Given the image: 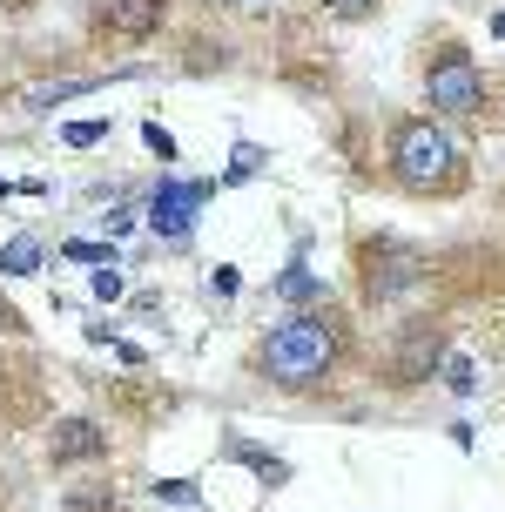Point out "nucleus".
I'll list each match as a JSON object with an SVG mask.
<instances>
[{"label":"nucleus","instance_id":"aec40b11","mask_svg":"<svg viewBox=\"0 0 505 512\" xmlns=\"http://www.w3.org/2000/svg\"><path fill=\"white\" fill-rule=\"evenodd\" d=\"M0 331H14V337L27 331V317H21V310H14V304H7V290H0Z\"/></svg>","mask_w":505,"mask_h":512},{"label":"nucleus","instance_id":"6ab92c4d","mask_svg":"<svg viewBox=\"0 0 505 512\" xmlns=\"http://www.w3.org/2000/svg\"><path fill=\"white\" fill-rule=\"evenodd\" d=\"M95 297H101V304H115V297H122V277H115V263H108V270H95Z\"/></svg>","mask_w":505,"mask_h":512},{"label":"nucleus","instance_id":"4be33fe9","mask_svg":"<svg viewBox=\"0 0 505 512\" xmlns=\"http://www.w3.org/2000/svg\"><path fill=\"white\" fill-rule=\"evenodd\" d=\"M223 7H250V0H223Z\"/></svg>","mask_w":505,"mask_h":512},{"label":"nucleus","instance_id":"20e7f679","mask_svg":"<svg viewBox=\"0 0 505 512\" xmlns=\"http://www.w3.org/2000/svg\"><path fill=\"white\" fill-rule=\"evenodd\" d=\"M357 277H364V304H404L431 277V256L398 243V236H364L357 243Z\"/></svg>","mask_w":505,"mask_h":512},{"label":"nucleus","instance_id":"4468645a","mask_svg":"<svg viewBox=\"0 0 505 512\" xmlns=\"http://www.w3.org/2000/svg\"><path fill=\"white\" fill-rule=\"evenodd\" d=\"M317 7H324L330 21H371V14H378L384 0H317Z\"/></svg>","mask_w":505,"mask_h":512},{"label":"nucleus","instance_id":"9d476101","mask_svg":"<svg viewBox=\"0 0 505 512\" xmlns=\"http://www.w3.org/2000/svg\"><path fill=\"white\" fill-rule=\"evenodd\" d=\"M277 297H290V304H310V310H317V304H324V283L310 277L303 263H290V270L277 277Z\"/></svg>","mask_w":505,"mask_h":512},{"label":"nucleus","instance_id":"423d86ee","mask_svg":"<svg viewBox=\"0 0 505 512\" xmlns=\"http://www.w3.org/2000/svg\"><path fill=\"white\" fill-rule=\"evenodd\" d=\"M48 459L68 472V465H101L108 459V425L88 418V411H68V418H54V438H48Z\"/></svg>","mask_w":505,"mask_h":512},{"label":"nucleus","instance_id":"0eeeda50","mask_svg":"<svg viewBox=\"0 0 505 512\" xmlns=\"http://www.w3.org/2000/svg\"><path fill=\"white\" fill-rule=\"evenodd\" d=\"M202 196H209L202 182H162V189L149 196V203H155V209H149V230H155V236H189Z\"/></svg>","mask_w":505,"mask_h":512},{"label":"nucleus","instance_id":"f257e3e1","mask_svg":"<svg viewBox=\"0 0 505 512\" xmlns=\"http://www.w3.org/2000/svg\"><path fill=\"white\" fill-rule=\"evenodd\" d=\"M351 358V337H344V317L337 310H297V317H283L270 331L256 337L250 351V371L263 384H277V391H317L344 371Z\"/></svg>","mask_w":505,"mask_h":512},{"label":"nucleus","instance_id":"ddd939ff","mask_svg":"<svg viewBox=\"0 0 505 512\" xmlns=\"http://www.w3.org/2000/svg\"><path fill=\"white\" fill-rule=\"evenodd\" d=\"M61 256H68V263H81V270H108L115 243H61Z\"/></svg>","mask_w":505,"mask_h":512},{"label":"nucleus","instance_id":"5701e85b","mask_svg":"<svg viewBox=\"0 0 505 512\" xmlns=\"http://www.w3.org/2000/svg\"><path fill=\"white\" fill-rule=\"evenodd\" d=\"M14 7H21V0H14Z\"/></svg>","mask_w":505,"mask_h":512},{"label":"nucleus","instance_id":"412c9836","mask_svg":"<svg viewBox=\"0 0 505 512\" xmlns=\"http://www.w3.org/2000/svg\"><path fill=\"white\" fill-rule=\"evenodd\" d=\"M492 41H505V14H492Z\"/></svg>","mask_w":505,"mask_h":512},{"label":"nucleus","instance_id":"a211bd4d","mask_svg":"<svg viewBox=\"0 0 505 512\" xmlns=\"http://www.w3.org/2000/svg\"><path fill=\"white\" fill-rule=\"evenodd\" d=\"M155 499H169V506H189V499H196V486H189V479H169V486L155 479Z\"/></svg>","mask_w":505,"mask_h":512},{"label":"nucleus","instance_id":"2eb2a0df","mask_svg":"<svg viewBox=\"0 0 505 512\" xmlns=\"http://www.w3.org/2000/svg\"><path fill=\"white\" fill-rule=\"evenodd\" d=\"M142 142H149V155H155V162H176V135H169V128H162V122H142Z\"/></svg>","mask_w":505,"mask_h":512},{"label":"nucleus","instance_id":"f03ea898","mask_svg":"<svg viewBox=\"0 0 505 512\" xmlns=\"http://www.w3.org/2000/svg\"><path fill=\"white\" fill-rule=\"evenodd\" d=\"M384 169L404 196H458L465 189V142L438 115H398L384 128Z\"/></svg>","mask_w":505,"mask_h":512},{"label":"nucleus","instance_id":"f3484780","mask_svg":"<svg viewBox=\"0 0 505 512\" xmlns=\"http://www.w3.org/2000/svg\"><path fill=\"white\" fill-rule=\"evenodd\" d=\"M68 506H75V512H122V506H115V492H108V499H101V492H68Z\"/></svg>","mask_w":505,"mask_h":512},{"label":"nucleus","instance_id":"6e6552de","mask_svg":"<svg viewBox=\"0 0 505 512\" xmlns=\"http://www.w3.org/2000/svg\"><path fill=\"white\" fill-rule=\"evenodd\" d=\"M169 7L176 0H101V21H108V34H122V41H149V34H162Z\"/></svg>","mask_w":505,"mask_h":512},{"label":"nucleus","instance_id":"9b49d317","mask_svg":"<svg viewBox=\"0 0 505 512\" xmlns=\"http://www.w3.org/2000/svg\"><path fill=\"white\" fill-rule=\"evenodd\" d=\"M0 270H7V277H34V270H41V243H34V236H14V243L0 250Z\"/></svg>","mask_w":505,"mask_h":512},{"label":"nucleus","instance_id":"1a4fd4ad","mask_svg":"<svg viewBox=\"0 0 505 512\" xmlns=\"http://www.w3.org/2000/svg\"><path fill=\"white\" fill-rule=\"evenodd\" d=\"M229 459H236V465H250L263 486H290V459L263 452V445H250V438H229Z\"/></svg>","mask_w":505,"mask_h":512},{"label":"nucleus","instance_id":"7ed1b4c3","mask_svg":"<svg viewBox=\"0 0 505 512\" xmlns=\"http://www.w3.org/2000/svg\"><path fill=\"white\" fill-rule=\"evenodd\" d=\"M485 108H492V75L472 61V48L458 34H438L425 48V115H438V122H472Z\"/></svg>","mask_w":505,"mask_h":512},{"label":"nucleus","instance_id":"39448f33","mask_svg":"<svg viewBox=\"0 0 505 512\" xmlns=\"http://www.w3.org/2000/svg\"><path fill=\"white\" fill-rule=\"evenodd\" d=\"M452 358V331L438 324V317H411L391 344V358H384V384L391 391H411V384H431Z\"/></svg>","mask_w":505,"mask_h":512},{"label":"nucleus","instance_id":"dca6fc26","mask_svg":"<svg viewBox=\"0 0 505 512\" xmlns=\"http://www.w3.org/2000/svg\"><path fill=\"white\" fill-rule=\"evenodd\" d=\"M101 135H108V122H75L61 142H68V149H88V142H101Z\"/></svg>","mask_w":505,"mask_h":512},{"label":"nucleus","instance_id":"f8f14e48","mask_svg":"<svg viewBox=\"0 0 505 512\" xmlns=\"http://www.w3.org/2000/svg\"><path fill=\"white\" fill-rule=\"evenodd\" d=\"M438 378H445V391H458V398H465V391H479V371H472V358H465V351H452Z\"/></svg>","mask_w":505,"mask_h":512}]
</instances>
